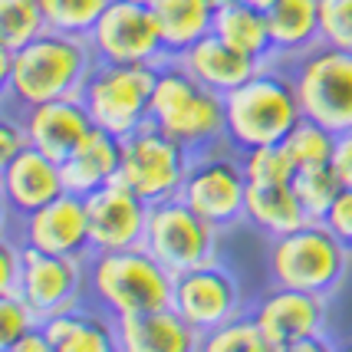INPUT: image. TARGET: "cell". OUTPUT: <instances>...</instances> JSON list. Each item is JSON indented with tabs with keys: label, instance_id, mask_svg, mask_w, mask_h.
Masks as SVG:
<instances>
[{
	"label": "cell",
	"instance_id": "1",
	"mask_svg": "<svg viewBox=\"0 0 352 352\" xmlns=\"http://www.w3.org/2000/svg\"><path fill=\"white\" fill-rule=\"evenodd\" d=\"M0 86L3 102L14 109H30L50 99L79 96L82 82L96 66L89 36L46 30L20 50H0Z\"/></svg>",
	"mask_w": 352,
	"mask_h": 352
},
{
	"label": "cell",
	"instance_id": "2",
	"mask_svg": "<svg viewBox=\"0 0 352 352\" xmlns=\"http://www.w3.org/2000/svg\"><path fill=\"white\" fill-rule=\"evenodd\" d=\"M86 296L109 316L171 307L175 274L145 244L125 250H92L86 257Z\"/></svg>",
	"mask_w": 352,
	"mask_h": 352
},
{
	"label": "cell",
	"instance_id": "3",
	"mask_svg": "<svg viewBox=\"0 0 352 352\" xmlns=\"http://www.w3.org/2000/svg\"><path fill=\"white\" fill-rule=\"evenodd\" d=\"M148 122L182 142L188 152H204L228 142V102L224 92L204 86L182 66V60L158 63Z\"/></svg>",
	"mask_w": 352,
	"mask_h": 352
},
{
	"label": "cell",
	"instance_id": "4",
	"mask_svg": "<svg viewBox=\"0 0 352 352\" xmlns=\"http://www.w3.org/2000/svg\"><path fill=\"white\" fill-rule=\"evenodd\" d=\"M224 102H228V142L237 152L276 145L303 119L293 76L280 69L276 60L263 63L237 89L224 92Z\"/></svg>",
	"mask_w": 352,
	"mask_h": 352
},
{
	"label": "cell",
	"instance_id": "5",
	"mask_svg": "<svg viewBox=\"0 0 352 352\" xmlns=\"http://www.w3.org/2000/svg\"><path fill=\"white\" fill-rule=\"evenodd\" d=\"M349 261L352 250L326 228V221L316 217L283 237H270L267 247V274L274 287H293L322 296L342 287Z\"/></svg>",
	"mask_w": 352,
	"mask_h": 352
},
{
	"label": "cell",
	"instance_id": "6",
	"mask_svg": "<svg viewBox=\"0 0 352 352\" xmlns=\"http://www.w3.org/2000/svg\"><path fill=\"white\" fill-rule=\"evenodd\" d=\"M158 63H96L82 82L79 99L92 122L116 135H129L148 122Z\"/></svg>",
	"mask_w": 352,
	"mask_h": 352
},
{
	"label": "cell",
	"instance_id": "7",
	"mask_svg": "<svg viewBox=\"0 0 352 352\" xmlns=\"http://www.w3.org/2000/svg\"><path fill=\"white\" fill-rule=\"evenodd\" d=\"M247 188H250V178L244 171L241 152L230 142H217L211 148L191 155L178 198L191 204L201 217H208L214 228L224 230L244 221Z\"/></svg>",
	"mask_w": 352,
	"mask_h": 352
},
{
	"label": "cell",
	"instance_id": "8",
	"mask_svg": "<svg viewBox=\"0 0 352 352\" xmlns=\"http://www.w3.org/2000/svg\"><path fill=\"white\" fill-rule=\"evenodd\" d=\"M290 76L303 116L333 132L352 129V50L320 43L290 60Z\"/></svg>",
	"mask_w": 352,
	"mask_h": 352
},
{
	"label": "cell",
	"instance_id": "9",
	"mask_svg": "<svg viewBox=\"0 0 352 352\" xmlns=\"http://www.w3.org/2000/svg\"><path fill=\"white\" fill-rule=\"evenodd\" d=\"M188 165H191V152L182 142H175L158 125L145 122L122 138V168L116 182H122L148 204H155L182 195Z\"/></svg>",
	"mask_w": 352,
	"mask_h": 352
},
{
	"label": "cell",
	"instance_id": "10",
	"mask_svg": "<svg viewBox=\"0 0 352 352\" xmlns=\"http://www.w3.org/2000/svg\"><path fill=\"white\" fill-rule=\"evenodd\" d=\"M217 234L208 217H201L182 198L155 201L148 211V228L142 244L152 250L171 274H184L191 267L217 261Z\"/></svg>",
	"mask_w": 352,
	"mask_h": 352
},
{
	"label": "cell",
	"instance_id": "11",
	"mask_svg": "<svg viewBox=\"0 0 352 352\" xmlns=\"http://www.w3.org/2000/svg\"><path fill=\"white\" fill-rule=\"evenodd\" d=\"M99 63H162L165 46L155 23V10L132 0H112L89 33Z\"/></svg>",
	"mask_w": 352,
	"mask_h": 352
},
{
	"label": "cell",
	"instance_id": "12",
	"mask_svg": "<svg viewBox=\"0 0 352 352\" xmlns=\"http://www.w3.org/2000/svg\"><path fill=\"white\" fill-rule=\"evenodd\" d=\"M171 307L178 309L201 336H208L211 329L244 313V296H241L237 280L214 261L191 267L184 274H175Z\"/></svg>",
	"mask_w": 352,
	"mask_h": 352
},
{
	"label": "cell",
	"instance_id": "13",
	"mask_svg": "<svg viewBox=\"0 0 352 352\" xmlns=\"http://www.w3.org/2000/svg\"><path fill=\"white\" fill-rule=\"evenodd\" d=\"M250 313L261 322L270 352H296L300 342L326 333V296L322 293L274 287L254 303Z\"/></svg>",
	"mask_w": 352,
	"mask_h": 352
},
{
	"label": "cell",
	"instance_id": "14",
	"mask_svg": "<svg viewBox=\"0 0 352 352\" xmlns=\"http://www.w3.org/2000/svg\"><path fill=\"white\" fill-rule=\"evenodd\" d=\"M16 237L43 254H63V257L86 261L92 254L86 198L76 191H63L50 204L16 217Z\"/></svg>",
	"mask_w": 352,
	"mask_h": 352
},
{
	"label": "cell",
	"instance_id": "15",
	"mask_svg": "<svg viewBox=\"0 0 352 352\" xmlns=\"http://www.w3.org/2000/svg\"><path fill=\"white\" fill-rule=\"evenodd\" d=\"M20 293L33 303L40 320L76 307L86 300V261L63 257V254H43L36 247L23 244Z\"/></svg>",
	"mask_w": 352,
	"mask_h": 352
},
{
	"label": "cell",
	"instance_id": "16",
	"mask_svg": "<svg viewBox=\"0 0 352 352\" xmlns=\"http://www.w3.org/2000/svg\"><path fill=\"white\" fill-rule=\"evenodd\" d=\"M86 211H89L92 250H125L145 241L152 204L122 182H112L86 195Z\"/></svg>",
	"mask_w": 352,
	"mask_h": 352
},
{
	"label": "cell",
	"instance_id": "17",
	"mask_svg": "<svg viewBox=\"0 0 352 352\" xmlns=\"http://www.w3.org/2000/svg\"><path fill=\"white\" fill-rule=\"evenodd\" d=\"M0 191H3V208L10 217L30 214L66 191L63 165L40 152L36 145H27L20 155L0 162Z\"/></svg>",
	"mask_w": 352,
	"mask_h": 352
},
{
	"label": "cell",
	"instance_id": "18",
	"mask_svg": "<svg viewBox=\"0 0 352 352\" xmlns=\"http://www.w3.org/2000/svg\"><path fill=\"white\" fill-rule=\"evenodd\" d=\"M16 112H20V119L27 125L30 145H36L40 152H46L56 162H63L96 129L89 109H86V102L79 96L50 99V102H40V106L16 109Z\"/></svg>",
	"mask_w": 352,
	"mask_h": 352
},
{
	"label": "cell",
	"instance_id": "19",
	"mask_svg": "<svg viewBox=\"0 0 352 352\" xmlns=\"http://www.w3.org/2000/svg\"><path fill=\"white\" fill-rule=\"evenodd\" d=\"M201 339L175 307L116 316V342L122 352H191L201 349Z\"/></svg>",
	"mask_w": 352,
	"mask_h": 352
},
{
	"label": "cell",
	"instance_id": "20",
	"mask_svg": "<svg viewBox=\"0 0 352 352\" xmlns=\"http://www.w3.org/2000/svg\"><path fill=\"white\" fill-rule=\"evenodd\" d=\"M60 165H63L66 191H76V195L86 198V195H92V191H99V188H106V184H112L119 178V168H122V135L96 125Z\"/></svg>",
	"mask_w": 352,
	"mask_h": 352
},
{
	"label": "cell",
	"instance_id": "21",
	"mask_svg": "<svg viewBox=\"0 0 352 352\" xmlns=\"http://www.w3.org/2000/svg\"><path fill=\"white\" fill-rule=\"evenodd\" d=\"M43 329L53 352H109L119 349L116 342V320L96 303L89 307V296L76 307L53 313L43 320Z\"/></svg>",
	"mask_w": 352,
	"mask_h": 352
},
{
	"label": "cell",
	"instance_id": "22",
	"mask_svg": "<svg viewBox=\"0 0 352 352\" xmlns=\"http://www.w3.org/2000/svg\"><path fill=\"white\" fill-rule=\"evenodd\" d=\"M267 20L276 63H290L322 43L320 0H276L267 10Z\"/></svg>",
	"mask_w": 352,
	"mask_h": 352
},
{
	"label": "cell",
	"instance_id": "23",
	"mask_svg": "<svg viewBox=\"0 0 352 352\" xmlns=\"http://www.w3.org/2000/svg\"><path fill=\"white\" fill-rule=\"evenodd\" d=\"M178 60H182V66L191 76L201 79L204 86H211L217 92L237 89L244 79H250L263 66V63L244 56L241 50H234L230 43H224L217 33H208L204 40H198Z\"/></svg>",
	"mask_w": 352,
	"mask_h": 352
},
{
	"label": "cell",
	"instance_id": "24",
	"mask_svg": "<svg viewBox=\"0 0 352 352\" xmlns=\"http://www.w3.org/2000/svg\"><path fill=\"white\" fill-rule=\"evenodd\" d=\"M244 221L254 224L257 230H263L267 237H283L290 230L303 228L313 217L307 214V208L296 198L290 182H250L244 201Z\"/></svg>",
	"mask_w": 352,
	"mask_h": 352
},
{
	"label": "cell",
	"instance_id": "25",
	"mask_svg": "<svg viewBox=\"0 0 352 352\" xmlns=\"http://www.w3.org/2000/svg\"><path fill=\"white\" fill-rule=\"evenodd\" d=\"M152 10L162 33L165 60H178L198 40L214 33V7L208 0H155Z\"/></svg>",
	"mask_w": 352,
	"mask_h": 352
},
{
	"label": "cell",
	"instance_id": "26",
	"mask_svg": "<svg viewBox=\"0 0 352 352\" xmlns=\"http://www.w3.org/2000/svg\"><path fill=\"white\" fill-rule=\"evenodd\" d=\"M214 33L241 50L244 56L257 63L274 60V40H270V20L267 10L247 3V0H230L224 7H214Z\"/></svg>",
	"mask_w": 352,
	"mask_h": 352
},
{
	"label": "cell",
	"instance_id": "27",
	"mask_svg": "<svg viewBox=\"0 0 352 352\" xmlns=\"http://www.w3.org/2000/svg\"><path fill=\"white\" fill-rule=\"evenodd\" d=\"M293 191H296V198L303 201V208H307L309 217H316L322 221V214L329 211V204L336 201V195L342 191V182H339V175L333 171L329 162H320V165H300V168L293 171Z\"/></svg>",
	"mask_w": 352,
	"mask_h": 352
},
{
	"label": "cell",
	"instance_id": "28",
	"mask_svg": "<svg viewBox=\"0 0 352 352\" xmlns=\"http://www.w3.org/2000/svg\"><path fill=\"white\" fill-rule=\"evenodd\" d=\"M46 33L40 0H0V50H20Z\"/></svg>",
	"mask_w": 352,
	"mask_h": 352
},
{
	"label": "cell",
	"instance_id": "29",
	"mask_svg": "<svg viewBox=\"0 0 352 352\" xmlns=\"http://www.w3.org/2000/svg\"><path fill=\"white\" fill-rule=\"evenodd\" d=\"M109 3L112 0H40L46 30L73 33V36H89Z\"/></svg>",
	"mask_w": 352,
	"mask_h": 352
},
{
	"label": "cell",
	"instance_id": "30",
	"mask_svg": "<svg viewBox=\"0 0 352 352\" xmlns=\"http://www.w3.org/2000/svg\"><path fill=\"white\" fill-rule=\"evenodd\" d=\"M201 349L208 352H270L267 336H263L261 322L254 320V313H241L228 320L224 326L211 329L208 336L201 339Z\"/></svg>",
	"mask_w": 352,
	"mask_h": 352
},
{
	"label": "cell",
	"instance_id": "31",
	"mask_svg": "<svg viewBox=\"0 0 352 352\" xmlns=\"http://www.w3.org/2000/svg\"><path fill=\"white\" fill-rule=\"evenodd\" d=\"M283 145H287V152L293 155L296 168H300V165H320V162H329L333 145H336V132L326 129L322 122H316V119L303 116V119L290 129V135L283 138Z\"/></svg>",
	"mask_w": 352,
	"mask_h": 352
},
{
	"label": "cell",
	"instance_id": "32",
	"mask_svg": "<svg viewBox=\"0 0 352 352\" xmlns=\"http://www.w3.org/2000/svg\"><path fill=\"white\" fill-rule=\"evenodd\" d=\"M241 162H244L247 178L257 182V184L293 182V171H296V162H293V155L287 152L283 142H276V145H257V148H244V152H241Z\"/></svg>",
	"mask_w": 352,
	"mask_h": 352
},
{
	"label": "cell",
	"instance_id": "33",
	"mask_svg": "<svg viewBox=\"0 0 352 352\" xmlns=\"http://www.w3.org/2000/svg\"><path fill=\"white\" fill-rule=\"evenodd\" d=\"M40 313L33 309V303L20 290L0 293V346L7 349L14 339H20L27 329L40 326Z\"/></svg>",
	"mask_w": 352,
	"mask_h": 352
},
{
	"label": "cell",
	"instance_id": "34",
	"mask_svg": "<svg viewBox=\"0 0 352 352\" xmlns=\"http://www.w3.org/2000/svg\"><path fill=\"white\" fill-rule=\"evenodd\" d=\"M322 43L352 50V0H320Z\"/></svg>",
	"mask_w": 352,
	"mask_h": 352
},
{
	"label": "cell",
	"instance_id": "35",
	"mask_svg": "<svg viewBox=\"0 0 352 352\" xmlns=\"http://www.w3.org/2000/svg\"><path fill=\"white\" fill-rule=\"evenodd\" d=\"M20 276H23V241L7 230V241L0 250V293L20 290Z\"/></svg>",
	"mask_w": 352,
	"mask_h": 352
},
{
	"label": "cell",
	"instance_id": "36",
	"mask_svg": "<svg viewBox=\"0 0 352 352\" xmlns=\"http://www.w3.org/2000/svg\"><path fill=\"white\" fill-rule=\"evenodd\" d=\"M326 228L336 234L342 244L352 250V188H342L336 195V201L329 204V211L322 214Z\"/></svg>",
	"mask_w": 352,
	"mask_h": 352
},
{
	"label": "cell",
	"instance_id": "37",
	"mask_svg": "<svg viewBox=\"0 0 352 352\" xmlns=\"http://www.w3.org/2000/svg\"><path fill=\"white\" fill-rule=\"evenodd\" d=\"M27 145H30V135H27V125L20 119V112H16V116H7L3 125H0V162L20 155Z\"/></svg>",
	"mask_w": 352,
	"mask_h": 352
},
{
	"label": "cell",
	"instance_id": "38",
	"mask_svg": "<svg viewBox=\"0 0 352 352\" xmlns=\"http://www.w3.org/2000/svg\"><path fill=\"white\" fill-rule=\"evenodd\" d=\"M329 165L339 175L342 188H352V129L339 132L336 145H333V155H329Z\"/></svg>",
	"mask_w": 352,
	"mask_h": 352
},
{
	"label": "cell",
	"instance_id": "39",
	"mask_svg": "<svg viewBox=\"0 0 352 352\" xmlns=\"http://www.w3.org/2000/svg\"><path fill=\"white\" fill-rule=\"evenodd\" d=\"M3 352H53V342H50V336H46L43 322L40 326H33V329H27L20 339H14L10 346Z\"/></svg>",
	"mask_w": 352,
	"mask_h": 352
},
{
	"label": "cell",
	"instance_id": "40",
	"mask_svg": "<svg viewBox=\"0 0 352 352\" xmlns=\"http://www.w3.org/2000/svg\"><path fill=\"white\" fill-rule=\"evenodd\" d=\"M247 3H254V7H261V10H270L276 0H247Z\"/></svg>",
	"mask_w": 352,
	"mask_h": 352
},
{
	"label": "cell",
	"instance_id": "41",
	"mask_svg": "<svg viewBox=\"0 0 352 352\" xmlns=\"http://www.w3.org/2000/svg\"><path fill=\"white\" fill-rule=\"evenodd\" d=\"M211 7H224V3H230V0H208Z\"/></svg>",
	"mask_w": 352,
	"mask_h": 352
},
{
	"label": "cell",
	"instance_id": "42",
	"mask_svg": "<svg viewBox=\"0 0 352 352\" xmlns=\"http://www.w3.org/2000/svg\"><path fill=\"white\" fill-rule=\"evenodd\" d=\"M132 3H145V7H152L155 0H132Z\"/></svg>",
	"mask_w": 352,
	"mask_h": 352
}]
</instances>
